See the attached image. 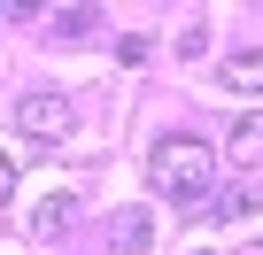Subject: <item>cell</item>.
<instances>
[{
	"instance_id": "ba28073f",
	"label": "cell",
	"mask_w": 263,
	"mask_h": 255,
	"mask_svg": "<svg viewBox=\"0 0 263 255\" xmlns=\"http://www.w3.org/2000/svg\"><path fill=\"white\" fill-rule=\"evenodd\" d=\"M93 16H101V8H54V16H47V39H85Z\"/></svg>"
},
{
	"instance_id": "9c48e42d",
	"label": "cell",
	"mask_w": 263,
	"mask_h": 255,
	"mask_svg": "<svg viewBox=\"0 0 263 255\" xmlns=\"http://www.w3.org/2000/svg\"><path fill=\"white\" fill-rule=\"evenodd\" d=\"M8 201H16V163L0 155V209H8Z\"/></svg>"
},
{
	"instance_id": "6da1fadb",
	"label": "cell",
	"mask_w": 263,
	"mask_h": 255,
	"mask_svg": "<svg viewBox=\"0 0 263 255\" xmlns=\"http://www.w3.org/2000/svg\"><path fill=\"white\" fill-rule=\"evenodd\" d=\"M147 186H155V201L201 209V201H209V140H194V132L155 140V147H147Z\"/></svg>"
},
{
	"instance_id": "3957f363",
	"label": "cell",
	"mask_w": 263,
	"mask_h": 255,
	"mask_svg": "<svg viewBox=\"0 0 263 255\" xmlns=\"http://www.w3.org/2000/svg\"><path fill=\"white\" fill-rule=\"evenodd\" d=\"M217 85L224 93H263V47H232L224 70H217Z\"/></svg>"
},
{
	"instance_id": "277c9868",
	"label": "cell",
	"mask_w": 263,
	"mask_h": 255,
	"mask_svg": "<svg viewBox=\"0 0 263 255\" xmlns=\"http://www.w3.org/2000/svg\"><path fill=\"white\" fill-rule=\"evenodd\" d=\"M255 209H263V193H255V186H248V178H232V186H224V193H217V201H209V217H217V224H248V217H255Z\"/></svg>"
},
{
	"instance_id": "7a4b0ae2",
	"label": "cell",
	"mask_w": 263,
	"mask_h": 255,
	"mask_svg": "<svg viewBox=\"0 0 263 255\" xmlns=\"http://www.w3.org/2000/svg\"><path fill=\"white\" fill-rule=\"evenodd\" d=\"M16 132H24L31 147H54V140H70V101H62L54 85L24 93V101H16Z\"/></svg>"
},
{
	"instance_id": "5b68a950",
	"label": "cell",
	"mask_w": 263,
	"mask_h": 255,
	"mask_svg": "<svg viewBox=\"0 0 263 255\" xmlns=\"http://www.w3.org/2000/svg\"><path fill=\"white\" fill-rule=\"evenodd\" d=\"M147 240H155V217H147V209H124V224H116V255H147Z\"/></svg>"
},
{
	"instance_id": "8992f818",
	"label": "cell",
	"mask_w": 263,
	"mask_h": 255,
	"mask_svg": "<svg viewBox=\"0 0 263 255\" xmlns=\"http://www.w3.org/2000/svg\"><path fill=\"white\" fill-rule=\"evenodd\" d=\"M31 232H39V240H62V232H70V193H47V201L31 209Z\"/></svg>"
},
{
	"instance_id": "30bf717a",
	"label": "cell",
	"mask_w": 263,
	"mask_h": 255,
	"mask_svg": "<svg viewBox=\"0 0 263 255\" xmlns=\"http://www.w3.org/2000/svg\"><path fill=\"white\" fill-rule=\"evenodd\" d=\"M201 255H209V247H201Z\"/></svg>"
},
{
	"instance_id": "52a82bcc",
	"label": "cell",
	"mask_w": 263,
	"mask_h": 255,
	"mask_svg": "<svg viewBox=\"0 0 263 255\" xmlns=\"http://www.w3.org/2000/svg\"><path fill=\"white\" fill-rule=\"evenodd\" d=\"M224 147H232V163H255L263 155V116H240L232 132H224Z\"/></svg>"
}]
</instances>
